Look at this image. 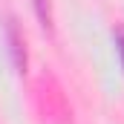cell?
Instances as JSON below:
<instances>
[{"label": "cell", "instance_id": "3957f363", "mask_svg": "<svg viewBox=\"0 0 124 124\" xmlns=\"http://www.w3.org/2000/svg\"><path fill=\"white\" fill-rule=\"evenodd\" d=\"M116 40H118V52H121V63H124V29L116 35Z\"/></svg>", "mask_w": 124, "mask_h": 124}, {"label": "cell", "instance_id": "6da1fadb", "mask_svg": "<svg viewBox=\"0 0 124 124\" xmlns=\"http://www.w3.org/2000/svg\"><path fill=\"white\" fill-rule=\"evenodd\" d=\"M9 43H12V58H15V66L23 72L26 69V49H23V38H20V32H17V23L15 20H9Z\"/></svg>", "mask_w": 124, "mask_h": 124}, {"label": "cell", "instance_id": "7a4b0ae2", "mask_svg": "<svg viewBox=\"0 0 124 124\" xmlns=\"http://www.w3.org/2000/svg\"><path fill=\"white\" fill-rule=\"evenodd\" d=\"M32 6H35V15H38L40 26L49 32L52 29V3L49 0H32Z\"/></svg>", "mask_w": 124, "mask_h": 124}]
</instances>
